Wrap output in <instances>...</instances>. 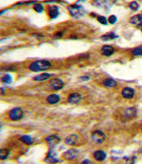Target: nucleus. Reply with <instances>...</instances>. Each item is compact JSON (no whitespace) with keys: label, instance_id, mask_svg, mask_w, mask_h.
Listing matches in <instances>:
<instances>
[{"label":"nucleus","instance_id":"7c9ffc66","mask_svg":"<svg viewBox=\"0 0 142 164\" xmlns=\"http://www.w3.org/2000/svg\"><path fill=\"white\" fill-rule=\"evenodd\" d=\"M4 70H11V71H14L15 70V68H13V67H11V68H10V67H6V68H2V71H4Z\"/></svg>","mask_w":142,"mask_h":164},{"label":"nucleus","instance_id":"f704fd0d","mask_svg":"<svg viewBox=\"0 0 142 164\" xmlns=\"http://www.w3.org/2000/svg\"><path fill=\"white\" fill-rule=\"evenodd\" d=\"M1 91H2V95L4 94V88H1Z\"/></svg>","mask_w":142,"mask_h":164},{"label":"nucleus","instance_id":"2f4dec72","mask_svg":"<svg viewBox=\"0 0 142 164\" xmlns=\"http://www.w3.org/2000/svg\"><path fill=\"white\" fill-rule=\"evenodd\" d=\"M82 164H91V162L90 160H88V159H85V160H84L82 162Z\"/></svg>","mask_w":142,"mask_h":164},{"label":"nucleus","instance_id":"6ab92c4d","mask_svg":"<svg viewBox=\"0 0 142 164\" xmlns=\"http://www.w3.org/2000/svg\"><path fill=\"white\" fill-rule=\"evenodd\" d=\"M136 113H137V111L134 107H129V108H127L126 111H125V116L128 118H131L136 116Z\"/></svg>","mask_w":142,"mask_h":164},{"label":"nucleus","instance_id":"9d476101","mask_svg":"<svg viewBox=\"0 0 142 164\" xmlns=\"http://www.w3.org/2000/svg\"><path fill=\"white\" fill-rule=\"evenodd\" d=\"M81 98H82V97H81V95L79 94H77V93H73V94H71L69 95L67 100H68V102L71 103V104H77V103H79V101L81 100Z\"/></svg>","mask_w":142,"mask_h":164},{"label":"nucleus","instance_id":"f257e3e1","mask_svg":"<svg viewBox=\"0 0 142 164\" xmlns=\"http://www.w3.org/2000/svg\"><path fill=\"white\" fill-rule=\"evenodd\" d=\"M50 67H51V63L48 60H36L32 62L29 66V69L33 72H41L50 68Z\"/></svg>","mask_w":142,"mask_h":164},{"label":"nucleus","instance_id":"c85d7f7f","mask_svg":"<svg viewBox=\"0 0 142 164\" xmlns=\"http://www.w3.org/2000/svg\"><path fill=\"white\" fill-rule=\"evenodd\" d=\"M116 21H117V17H115V16H114V15H112V16H110L109 17V23L111 24H114L116 23Z\"/></svg>","mask_w":142,"mask_h":164},{"label":"nucleus","instance_id":"473e14b6","mask_svg":"<svg viewBox=\"0 0 142 164\" xmlns=\"http://www.w3.org/2000/svg\"><path fill=\"white\" fill-rule=\"evenodd\" d=\"M62 35H63V33H62V32H60V33H57V35H55L54 37L56 38V37H58V36H62Z\"/></svg>","mask_w":142,"mask_h":164},{"label":"nucleus","instance_id":"a211bd4d","mask_svg":"<svg viewBox=\"0 0 142 164\" xmlns=\"http://www.w3.org/2000/svg\"><path fill=\"white\" fill-rule=\"evenodd\" d=\"M103 86H105L106 87H109V88L115 87V86H116V85H117V83L115 82V81H114V80L111 79V78H107V79L103 80Z\"/></svg>","mask_w":142,"mask_h":164},{"label":"nucleus","instance_id":"6e6552de","mask_svg":"<svg viewBox=\"0 0 142 164\" xmlns=\"http://www.w3.org/2000/svg\"><path fill=\"white\" fill-rule=\"evenodd\" d=\"M46 141L49 144L50 147H55L61 140H60V138L58 136H56V135H51V136H48L46 138Z\"/></svg>","mask_w":142,"mask_h":164},{"label":"nucleus","instance_id":"20e7f679","mask_svg":"<svg viewBox=\"0 0 142 164\" xmlns=\"http://www.w3.org/2000/svg\"><path fill=\"white\" fill-rule=\"evenodd\" d=\"M91 138L95 143H103L106 139V136L101 130H95L91 134Z\"/></svg>","mask_w":142,"mask_h":164},{"label":"nucleus","instance_id":"bb28decb","mask_svg":"<svg viewBox=\"0 0 142 164\" xmlns=\"http://www.w3.org/2000/svg\"><path fill=\"white\" fill-rule=\"evenodd\" d=\"M129 7H130V9L133 10V11H137V10L139 9V4H138L137 2L133 1V2H131V3H130Z\"/></svg>","mask_w":142,"mask_h":164},{"label":"nucleus","instance_id":"39448f33","mask_svg":"<svg viewBox=\"0 0 142 164\" xmlns=\"http://www.w3.org/2000/svg\"><path fill=\"white\" fill-rule=\"evenodd\" d=\"M116 0H94L91 4L96 7H111Z\"/></svg>","mask_w":142,"mask_h":164},{"label":"nucleus","instance_id":"aec40b11","mask_svg":"<svg viewBox=\"0 0 142 164\" xmlns=\"http://www.w3.org/2000/svg\"><path fill=\"white\" fill-rule=\"evenodd\" d=\"M51 77V74L49 73H42V74H39L35 77H34V81H47L48 80L49 78Z\"/></svg>","mask_w":142,"mask_h":164},{"label":"nucleus","instance_id":"2eb2a0df","mask_svg":"<svg viewBox=\"0 0 142 164\" xmlns=\"http://www.w3.org/2000/svg\"><path fill=\"white\" fill-rule=\"evenodd\" d=\"M93 156H94V158L97 161L103 162V161H104L106 159L107 155H106V153L104 152L103 150H97V151H95V153L93 154Z\"/></svg>","mask_w":142,"mask_h":164},{"label":"nucleus","instance_id":"4be33fe9","mask_svg":"<svg viewBox=\"0 0 142 164\" xmlns=\"http://www.w3.org/2000/svg\"><path fill=\"white\" fill-rule=\"evenodd\" d=\"M9 155H10V150L8 149H2L0 150V158L2 160L7 159L8 156H9Z\"/></svg>","mask_w":142,"mask_h":164},{"label":"nucleus","instance_id":"393cba45","mask_svg":"<svg viewBox=\"0 0 142 164\" xmlns=\"http://www.w3.org/2000/svg\"><path fill=\"white\" fill-rule=\"evenodd\" d=\"M1 81L3 82V83H8V84H10V83L12 82V78H11V75H9V74H4V76H2Z\"/></svg>","mask_w":142,"mask_h":164},{"label":"nucleus","instance_id":"9b49d317","mask_svg":"<svg viewBox=\"0 0 142 164\" xmlns=\"http://www.w3.org/2000/svg\"><path fill=\"white\" fill-rule=\"evenodd\" d=\"M114 52H115L114 47L110 45H105L101 48V53L104 56H110L114 54Z\"/></svg>","mask_w":142,"mask_h":164},{"label":"nucleus","instance_id":"ddd939ff","mask_svg":"<svg viewBox=\"0 0 142 164\" xmlns=\"http://www.w3.org/2000/svg\"><path fill=\"white\" fill-rule=\"evenodd\" d=\"M129 22L131 24L142 27V15L140 14V15H135V16L132 17Z\"/></svg>","mask_w":142,"mask_h":164},{"label":"nucleus","instance_id":"f8f14e48","mask_svg":"<svg viewBox=\"0 0 142 164\" xmlns=\"http://www.w3.org/2000/svg\"><path fill=\"white\" fill-rule=\"evenodd\" d=\"M48 14H49V17L51 19H55L57 18L60 12H59V8L56 6V5H52V6H49V9H48Z\"/></svg>","mask_w":142,"mask_h":164},{"label":"nucleus","instance_id":"5701e85b","mask_svg":"<svg viewBox=\"0 0 142 164\" xmlns=\"http://www.w3.org/2000/svg\"><path fill=\"white\" fill-rule=\"evenodd\" d=\"M116 37H117L116 35H115L113 32H111V33L106 34V35H102V36H101V39H102L103 41H109V40L115 39V38H116Z\"/></svg>","mask_w":142,"mask_h":164},{"label":"nucleus","instance_id":"dca6fc26","mask_svg":"<svg viewBox=\"0 0 142 164\" xmlns=\"http://www.w3.org/2000/svg\"><path fill=\"white\" fill-rule=\"evenodd\" d=\"M60 98L58 94H51L50 96L47 97V101L50 105H55V104H57L60 101Z\"/></svg>","mask_w":142,"mask_h":164},{"label":"nucleus","instance_id":"a878e982","mask_svg":"<svg viewBox=\"0 0 142 164\" xmlns=\"http://www.w3.org/2000/svg\"><path fill=\"white\" fill-rule=\"evenodd\" d=\"M34 10L38 13H42L44 11L43 5L42 4H34Z\"/></svg>","mask_w":142,"mask_h":164},{"label":"nucleus","instance_id":"c9c22d12","mask_svg":"<svg viewBox=\"0 0 142 164\" xmlns=\"http://www.w3.org/2000/svg\"><path fill=\"white\" fill-rule=\"evenodd\" d=\"M85 0H77V2H85Z\"/></svg>","mask_w":142,"mask_h":164},{"label":"nucleus","instance_id":"423d86ee","mask_svg":"<svg viewBox=\"0 0 142 164\" xmlns=\"http://www.w3.org/2000/svg\"><path fill=\"white\" fill-rule=\"evenodd\" d=\"M64 81L60 79H55L50 81L49 86L52 90H60L64 87Z\"/></svg>","mask_w":142,"mask_h":164},{"label":"nucleus","instance_id":"c756f323","mask_svg":"<svg viewBox=\"0 0 142 164\" xmlns=\"http://www.w3.org/2000/svg\"><path fill=\"white\" fill-rule=\"evenodd\" d=\"M134 162H135V157L133 156V157H131V158L128 159L126 164H134Z\"/></svg>","mask_w":142,"mask_h":164},{"label":"nucleus","instance_id":"f03ea898","mask_svg":"<svg viewBox=\"0 0 142 164\" xmlns=\"http://www.w3.org/2000/svg\"><path fill=\"white\" fill-rule=\"evenodd\" d=\"M67 9L69 11V13L71 14V16L73 17H80L85 15V10L80 5L72 4V5H69Z\"/></svg>","mask_w":142,"mask_h":164},{"label":"nucleus","instance_id":"7ed1b4c3","mask_svg":"<svg viewBox=\"0 0 142 164\" xmlns=\"http://www.w3.org/2000/svg\"><path fill=\"white\" fill-rule=\"evenodd\" d=\"M23 116V111L20 107H15L9 112V118L12 121H18L22 119Z\"/></svg>","mask_w":142,"mask_h":164},{"label":"nucleus","instance_id":"1a4fd4ad","mask_svg":"<svg viewBox=\"0 0 142 164\" xmlns=\"http://www.w3.org/2000/svg\"><path fill=\"white\" fill-rule=\"evenodd\" d=\"M65 142L67 145H76L78 142V136L76 134H72L65 139Z\"/></svg>","mask_w":142,"mask_h":164},{"label":"nucleus","instance_id":"b1692460","mask_svg":"<svg viewBox=\"0 0 142 164\" xmlns=\"http://www.w3.org/2000/svg\"><path fill=\"white\" fill-rule=\"evenodd\" d=\"M132 54L135 56H141L142 55V46L135 47L132 50Z\"/></svg>","mask_w":142,"mask_h":164},{"label":"nucleus","instance_id":"72a5a7b5","mask_svg":"<svg viewBox=\"0 0 142 164\" xmlns=\"http://www.w3.org/2000/svg\"><path fill=\"white\" fill-rule=\"evenodd\" d=\"M90 79V77L88 76V77H80V80H83V81H85V80H89Z\"/></svg>","mask_w":142,"mask_h":164},{"label":"nucleus","instance_id":"412c9836","mask_svg":"<svg viewBox=\"0 0 142 164\" xmlns=\"http://www.w3.org/2000/svg\"><path fill=\"white\" fill-rule=\"evenodd\" d=\"M21 142H22L23 143L27 144V145H31L34 142L33 138L30 136H22V137L20 138Z\"/></svg>","mask_w":142,"mask_h":164},{"label":"nucleus","instance_id":"0eeeda50","mask_svg":"<svg viewBox=\"0 0 142 164\" xmlns=\"http://www.w3.org/2000/svg\"><path fill=\"white\" fill-rule=\"evenodd\" d=\"M79 155V151L77 150H68L67 151L63 154V157L66 160H73Z\"/></svg>","mask_w":142,"mask_h":164},{"label":"nucleus","instance_id":"4468645a","mask_svg":"<svg viewBox=\"0 0 142 164\" xmlns=\"http://www.w3.org/2000/svg\"><path fill=\"white\" fill-rule=\"evenodd\" d=\"M121 94L125 99H131L134 95V90L131 87H125L122 89Z\"/></svg>","mask_w":142,"mask_h":164},{"label":"nucleus","instance_id":"f3484780","mask_svg":"<svg viewBox=\"0 0 142 164\" xmlns=\"http://www.w3.org/2000/svg\"><path fill=\"white\" fill-rule=\"evenodd\" d=\"M45 163L47 164H55L57 163H59L60 161H59V159L58 158H56L55 156L53 155V154L51 152H49L48 154V155L45 158Z\"/></svg>","mask_w":142,"mask_h":164},{"label":"nucleus","instance_id":"cd10ccee","mask_svg":"<svg viewBox=\"0 0 142 164\" xmlns=\"http://www.w3.org/2000/svg\"><path fill=\"white\" fill-rule=\"evenodd\" d=\"M98 22L100 24H104V25H106V24H108V21H107L106 17H103V16H99V17H98Z\"/></svg>","mask_w":142,"mask_h":164}]
</instances>
